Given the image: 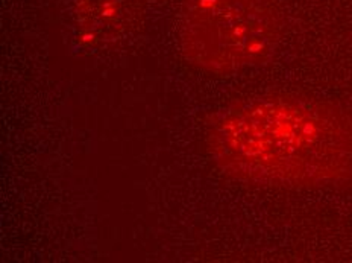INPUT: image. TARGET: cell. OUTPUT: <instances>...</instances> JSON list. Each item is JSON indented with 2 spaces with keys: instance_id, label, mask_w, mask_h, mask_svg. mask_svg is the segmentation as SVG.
Listing matches in <instances>:
<instances>
[{
  "instance_id": "cell-3",
  "label": "cell",
  "mask_w": 352,
  "mask_h": 263,
  "mask_svg": "<svg viewBox=\"0 0 352 263\" xmlns=\"http://www.w3.org/2000/svg\"><path fill=\"white\" fill-rule=\"evenodd\" d=\"M153 0H73V20L87 43L120 39L142 23Z\"/></svg>"
},
{
  "instance_id": "cell-2",
  "label": "cell",
  "mask_w": 352,
  "mask_h": 263,
  "mask_svg": "<svg viewBox=\"0 0 352 263\" xmlns=\"http://www.w3.org/2000/svg\"><path fill=\"white\" fill-rule=\"evenodd\" d=\"M281 17L274 0H182L179 45L204 70L234 73L272 60Z\"/></svg>"
},
{
  "instance_id": "cell-1",
  "label": "cell",
  "mask_w": 352,
  "mask_h": 263,
  "mask_svg": "<svg viewBox=\"0 0 352 263\" xmlns=\"http://www.w3.org/2000/svg\"><path fill=\"white\" fill-rule=\"evenodd\" d=\"M208 149L240 181L316 189L352 181V108L270 94L226 108L212 122Z\"/></svg>"
}]
</instances>
